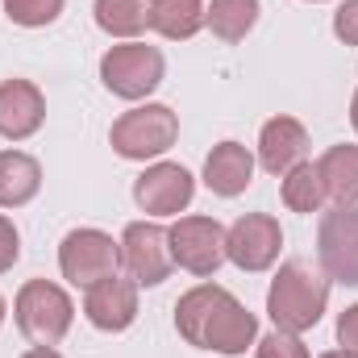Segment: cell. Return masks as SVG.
<instances>
[{
	"mask_svg": "<svg viewBox=\"0 0 358 358\" xmlns=\"http://www.w3.org/2000/svg\"><path fill=\"white\" fill-rule=\"evenodd\" d=\"M176 329L187 346L217 350V355H246L259 342V317L217 283H200L179 296Z\"/></svg>",
	"mask_w": 358,
	"mask_h": 358,
	"instance_id": "1",
	"label": "cell"
},
{
	"mask_svg": "<svg viewBox=\"0 0 358 358\" xmlns=\"http://www.w3.org/2000/svg\"><path fill=\"white\" fill-rule=\"evenodd\" d=\"M325 304H329V283L304 263H283L279 275L271 279L267 313L275 321V329L304 334L325 317Z\"/></svg>",
	"mask_w": 358,
	"mask_h": 358,
	"instance_id": "2",
	"label": "cell"
},
{
	"mask_svg": "<svg viewBox=\"0 0 358 358\" xmlns=\"http://www.w3.org/2000/svg\"><path fill=\"white\" fill-rule=\"evenodd\" d=\"M13 317H17V329L34 342V346H59L76 321V304L71 296L50 283V279H29L21 292H17V304H13Z\"/></svg>",
	"mask_w": 358,
	"mask_h": 358,
	"instance_id": "3",
	"label": "cell"
},
{
	"mask_svg": "<svg viewBox=\"0 0 358 358\" xmlns=\"http://www.w3.org/2000/svg\"><path fill=\"white\" fill-rule=\"evenodd\" d=\"M179 138V117L167 104H142V108H129L113 121L108 129V142L121 159H134V163H146V159H159L163 150H171Z\"/></svg>",
	"mask_w": 358,
	"mask_h": 358,
	"instance_id": "4",
	"label": "cell"
},
{
	"mask_svg": "<svg viewBox=\"0 0 358 358\" xmlns=\"http://www.w3.org/2000/svg\"><path fill=\"white\" fill-rule=\"evenodd\" d=\"M167 76V63L155 46L146 42H125V46H113L104 59H100V80L104 88L121 100H142L163 84Z\"/></svg>",
	"mask_w": 358,
	"mask_h": 358,
	"instance_id": "5",
	"label": "cell"
},
{
	"mask_svg": "<svg viewBox=\"0 0 358 358\" xmlns=\"http://www.w3.org/2000/svg\"><path fill=\"white\" fill-rule=\"evenodd\" d=\"M59 267L63 279H71L76 287H92L121 267V242H113L100 229H71L59 246Z\"/></svg>",
	"mask_w": 358,
	"mask_h": 358,
	"instance_id": "6",
	"label": "cell"
},
{
	"mask_svg": "<svg viewBox=\"0 0 358 358\" xmlns=\"http://www.w3.org/2000/svg\"><path fill=\"white\" fill-rule=\"evenodd\" d=\"M317 259L329 279L358 287V208L355 204H334L321 217L317 229Z\"/></svg>",
	"mask_w": 358,
	"mask_h": 358,
	"instance_id": "7",
	"label": "cell"
},
{
	"mask_svg": "<svg viewBox=\"0 0 358 358\" xmlns=\"http://www.w3.org/2000/svg\"><path fill=\"white\" fill-rule=\"evenodd\" d=\"M121 267L129 271V279L138 287H159L171 275V267H176L167 229L155 225V221L125 225V234H121Z\"/></svg>",
	"mask_w": 358,
	"mask_h": 358,
	"instance_id": "8",
	"label": "cell"
},
{
	"mask_svg": "<svg viewBox=\"0 0 358 358\" xmlns=\"http://www.w3.org/2000/svg\"><path fill=\"white\" fill-rule=\"evenodd\" d=\"M171 259L192 275H213L225 263V229L213 217H179L167 229Z\"/></svg>",
	"mask_w": 358,
	"mask_h": 358,
	"instance_id": "9",
	"label": "cell"
},
{
	"mask_svg": "<svg viewBox=\"0 0 358 358\" xmlns=\"http://www.w3.org/2000/svg\"><path fill=\"white\" fill-rule=\"evenodd\" d=\"M283 229L267 213H246L225 229V259L242 271H267L279 259Z\"/></svg>",
	"mask_w": 358,
	"mask_h": 358,
	"instance_id": "10",
	"label": "cell"
},
{
	"mask_svg": "<svg viewBox=\"0 0 358 358\" xmlns=\"http://www.w3.org/2000/svg\"><path fill=\"white\" fill-rule=\"evenodd\" d=\"M192 196H196V179L179 163H155L134 179V200L150 217H176L192 204Z\"/></svg>",
	"mask_w": 358,
	"mask_h": 358,
	"instance_id": "11",
	"label": "cell"
},
{
	"mask_svg": "<svg viewBox=\"0 0 358 358\" xmlns=\"http://www.w3.org/2000/svg\"><path fill=\"white\" fill-rule=\"evenodd\" d=\"M84 313H88V321L96 329L125 334L138 317V283L121 279V275H108V279L92 283L88 296H84Z\"/></svg>",
	"mask_w": 358,
	"mask_h": 358,
	"instance_id": "12",
	"label": "cell"
},
{
	"mask_svg": "<svg viewBox=\"0 0 358 358\" xmlns=\"http://www.w3.org/2000/svg\"><path fill=\"white\" fill-rule=\"evenodd\" d=\"M46 121V100L29 80H4L0 84V138L25 142L42 129Z\"/></svg>",
	"mask_w": 358,
	"mask_h": 358,
	"instance_id": "13",
	"label": "cell"
},
{
	"mask_svg": "<svg viewBox=\"0 0 358 358\" xmlns=\"http://www.w3.org/2000/svg\"><path fill=\"white\" fill-rule=\"evenodd\" d=\"M308 155V129L296 117H271L259 134V163L271 176H287Z\"/></svg>",
	"mask_w": 358,
	"mask_h": 358,
	"instance_id": "14",
	"label": "cell"
},
{
	"mask_svg": "<svg viewBox=\"0 0 358 358\" xmlns=\"http://www.w3.org/2000/svg\"><path fill=\"white\" fill-rule=\"evenodd\" d=\"M250 179H255V155L242 142H221L204 159V183H208V192H217L225 200L242 196L250 187Z\"/></svg>",
	"mask_w": 358,
	"mask_h": 358,
	"instance_id": "15",
	"label": "cell"
},
{
	"mask_svg": "<svg viewBox=\"0 0 358 358\" xmlns=\"http://www.w3.org/2000/svg\"><path fill=\"white\" fill-rule=\"evenodd\" d=\"M42 167L21 150H0V208H21L38 196Z\"/></svg>",
	"mask_w": 358,
	"mask_h": 358,
	"instance_id": "16",
	"label": "cell"
},
{
	"mask_svg": "<svg viewBox=\"0 0 358 358\" xmlns=\"http://www.w3.org/2000/svg\"><path fill=\"white\" fill-rule=\"evenodd\" d=\"M150 29H159L171 42H187L204 29V0H146Z\"/></svg>",
	"mask_w": 358,
	"mask_h": 358,
	"instance_id": "17",
	"label": "cell"
},
{
	"mask_svg": "<svg viewBox=\"0 0 358 358\" xmlns=\"http://www.w3.org/2000/svg\"><path fill=\"white\" fill-rule=\"evenodd\" d=\"M317 171L334 204H358V146H329Z\"/></svg>",
	"mask_w": 358,
	"mask_h": 358,
	"instance_id": "18",
	"label": "cell"
},
{
	"mask_svg": "<svg viewBox=\"0 0 358 358\" xmlns=\"http://www.w3.org/2000/svg\"><path fill=\"white\" fill-rule=\"evenodd\" d=\"M259 21V0H208L204 8V25L221 38V42H242Z\"/></svg>",
	"mask_w": 358,
	"mask_h": 358,
	"instance_id": "19",
	"label": "cell"
},
{
	"mask_svg": "<svg viewBox=\"0 0 358 358\" xmlns=\"http://www.w3.org/2000/svg\"><path fill=\"white\" fill-rule=\"evenodd\" d=\"M96 25L113 38H138L150 29V8L146 0H96Z\"/></svg>",
	"mask_w": 358,
	"mask_h": 358,
	"instance_id": "20",
	"label": "cell"
},
{
	"mask_svg": "<svg viewBox=\"0 0 358 358\" xmlns=\"http://www.w3.org/2000/svg\"><path fill=\"white\" fill-rule=\"evenodd\" d=\"M325 183H321V171L317 163H296L287 176H283V204L292 213H321L325 204Z\"/></svg>",
	"mask_w": 358,
	"mask_h": 358,
	"instance_id": "21",
	"label": "cell"
},
{
	"mask_svg": "<svg viewBox=\"0 0 358 358\" xmlns=\"http://www.w3.org/2000/svg\"><path fill=\"white\" fill-rule=\"evenodd\" d=\"M4 13H8L13 25L38 29V25H50L63 13V0H4Z\"/></svg>",
	"mask_w": 358,
	"mask_h": 358,
	"instance_id": "22",
	"label": "cell"
},
{
	"mask_svg": "<svg viewBox=\"0 0 358 358\" xmlns=\"http://www.w3.org/2000/svg\"><path fill=\"white\" fill-rule=\"evenodd\" d=\"M259 358H308V346L300 342V334L271 329L267 338H259Z\"/></svg>",
	"mask_w": 358,
	"mask_h": 358,
	"instance_id": "23",
	"label": "cell"
},
{
	"mask_svg": "<svg viewBox=\"0 0 358 358\" xmlns=\"http://www.w3.org/2000/svg\"><path fill=\"white\" fill-rule=\"evenodd\" d=\"M334 34L346 46H358V0H342V8L334 13Z\"/></svg>",
	"mask_w": 358,
	"mask_h": 358,
	"instance_id": "24",
	"label": "cell"
},
{
	"mask_svg": "<svg viewBox=\"0 0 358 358\" xmlns=\"http://www.w3.org/2000/svg\"><path fill=\"white\" fill-rule=\"evenodd\" d=\"M17 255H21V238H17L13 221H8V217H0V275L17 263Z\"/></svg>",
	"mask_w": 358,
	"mask_h": 358,
	"instance_id": "25",
	"label": "cell"
},
{
	"mask_svg": "<svg viewBox=\"0 0 358 358\" xmlns=\"http://www.w3.org/2000/svg\"><path fill=\"white\" fill-rule=\"evenodd\" d=\"M338 342H342L346 355L358 358V304H350V308L338 317Z\"/></svg>",
	"mask_w": 358,
	"mask_h": 358,
	"instance_id": "26",
	"label": "cell"
},
{
	"mask_svg": "<svg viewBox=\"0 0 358 358\" xmlns=\"http://www.w3.org/2000/svg\"><path fill=\"white\" fill-rule=\"evenodd\" d=\"M21 358H63V355H59L55 346H34V350H25Z\"/></svg>",
	"mask_w": 358,
	"mask_h": 358,
	"instance_id": "27",
	"label": "cell"
},
{
	"mask_svg": "<svg viewBox=\"0 0 358 358\" xmlns=\"http://www.w3.org/2000/svg\"><path fill=\"white\" fill-rule=\"evenodd\" d=\"M350 121H355V129H358V92H355V104H350Z\"/></svg>",
	"mask_w": 358,
	"mask_h": 358,
	"instance_id": "28",
	"label": "cell"
},
{
	"mask_svg": "<svg viewBox=\"0 0 358 358\" xmlns=\"http://www.w3.org/2000/svg\"><path fill=\"white\" fill-rule=\"evenodd\" d=\"M321 358H355V355H346V350H329V355H321Z\"/></svg>",
	"mask_w": 358,
	"mask_h": 358,
	"instance_id": "29",
	"label": "cell"
},
{
	"mask_svg": "<svg viewBox=\"0 0 358 358\" xmlns=\"http://www.w3.org/2000/svg\"><path fill=\"white\" fill-rule=\"evenodd\" d=\"M0 321H4V296H0Z\"/></svg>",
	"mask_w": 358,
	"mask_h": 358,
	"instance_id": "30",
	"label": "cell"
}]
</instances>
